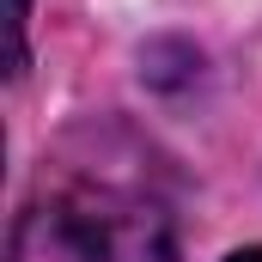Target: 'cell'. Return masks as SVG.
Segmentation results:
<instances>
[{
	"label": "cell",
	"instance_id": "cell-1",
	"mask_svg": "<svg viewBox=\"0 0 262 262\" xmlns=\"http://www.w3.org/2000/svg\"><path fill=\"white\" fill-rule=\"evenodd\" d=\"M12 262H177V232L152 195L73 177L18 213Z\"/></svg>",
	"mask_w": 262,
	"mask_h": 262
},
{
	"label": "cell",
	"instance_id": "cell-2",
	"mask_svg": "<svg viewBox=\"0 0 262 262\" xmlns=\"http://www.w3.org/2000/svg\"><path fill=\"white\" fill-rule=\"evenodd\" d=\"M25 12H31V0H6V31H12V79L25 73Z\"/></svg>",
	"mask_w": 262,
	"mask_h": 262
},
{
	"label": "cell",
	"instance_id": "cell-3",
	"mask_svg": "<svg viewBox=\"0 0 262 262\" xmlns=\"http://www.w3.org/2000/svg\"><path fill=\"white\" fill-rule=\"evenodd\" d=\"M226 262H262V244L256 250H238V256H226Z\"/></svg>",
	"mask_w": 262,
	"mask_h": 262
}]
</instances>
